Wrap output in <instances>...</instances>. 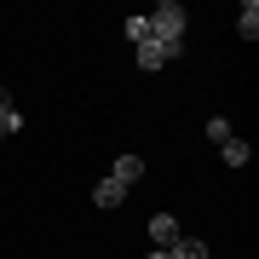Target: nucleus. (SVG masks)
<instances>
[{
	"label": "nucleus",
	"mask_w": 259,
	"mask_h": 259,
	"mask_svg": "<svg viewBox=\"0 0 259 259\" xmlns=\"http://www.w3.org/2000/svg\"><path fill=\"white\" fill-rule=\"evenodd\" d=\"M0 139H6V127H0Z\"/></svg>",
	"instance_id": "obj_12"
},
{
	"label": "nucleus",
	"mask_w": 259,
	"mask_h": 259,
	"mask_svg": "<svg viewBox=\"0 0 259 259\" xmlns=\"http://www.w3.org/2000/svg\"><path fill=\"white\" fill-rule=\"evenodd\" d=\"M179 236H185V231H179L173 213H150V242H156V248H173Z\"/></svg>",
	"instance_id": "obj_3"
},
{
	"label": "nucleus",
	"mask_w": 259,
	"mask_h": 259,
	"mask_svg": "<svg viewBox=\"0 0 259 259\" xmlns=\"http://www.w3.org/2000/svg\"><path fill=\"white\" fill-rule=\"evenodd\" d=\"M236 35H242V40L259 35V0H242V12H236Z\"/></svg>",
	"instance_id": "obj_7"
},
{
	"label": "nucleus",
	"mask_w": 259,
	"mask_h": 259,
	"mask_svg": "<svg viewBox=\"0 0 259 259\" xmlns=\"http://www.w3.org/2000/svg\"><path fill=\"white\" fill-rule=\"evenodd\" d=\"M110 179H115V185H127V190H133V185L144 179V156H115V161H110Z\"/></svg>",
	"instance_id": "obj_4"
},
{
	"label": "nucleus",
	"mask_w": 259,
	"mask_h": 259,
	"mask_svg": "<svg viewBox=\"0 0 259 259\" xmlns=\"http://www.w3.org/2000/svg\"><path fill=\"white\" fill-rule=\"evenodd\" d=\"M219 156H225V167H248V161H253V144H248V139H236V133H231V139L219 144Z\"/></svg>",
	"instance_id": "obj_6"
},
{
	"label": "nucleus",
	"mask_w": 259,
	"mask_h": 259,
	"mask_svg": "<svg viewBox=\"0 0 259 259\" xmlns=\"http://www.w3.org/2000/svg\"><path fill=\"white\" fill-rule=\"evenodd\" d=\"M93 202H98V207H121V202H127V185H115V179L104 173L98 185H93Z\"/></svg>",
	"instance_id": "obj_5"
},
{
	"label": "nucleus",
	"mask_w": 259,
	"mask_h": 259,
	"mask_svg": "<svg viewBox=\"0 0 259 259\" xmlns=\"http://www.w3.org/2000/svg\"><path fill=\"white\" fill-rule=\"evenodd\" d=\"M6 115H12V93L0 87V121H6Z\"/></svg>",
	"instance_id": "obj_10"
},
{
	"label": "nucleus",
	"mask_w": 259,
	"mask_h": 259,
	"mask_svg": "<svg viewBox=\"0 0 259 259\" xmlns=\"http://www.w3.org/2000/svg\"><path fill=\"white\" fill-rule=\"evenodd\" d=\"M144 259H173V253H167V248H150V253H144Z\"/></svg>",
	"instance_id": "obj_11"
},
{
	"label": "nucleus",
	"mask_w": 259,
	"mask_h": 259,
	"mask_svg": "<svg viewBox=\"0 0 259 259\" xmlns=\"http://www.w3.org/2000/svg\"><path fill=\"white\" fill-rule=\"evenodd\" d=\"M185 23H190V12L179 6V0H161V6L150 12V40H161V47L185 52Z\"/></svg>",
	"instance_id": "obj_1"
},
{
	"label": "nucleus",
	"mask_w": 259,
	"mask_h": 259,
	"mask_svg": "<svg viewBox=\"0 0 259 259\" xmlns=\"http://www.w3.org/2000/svg\"><path fill=\"white\" fill-rule=\"evenodd\" d=\"M133 52H139V69H150V75H156V69H167V64L179 58L173 47H161V40H139Z\"/></svg>",
	"instance_id": "obj_2"
},
{
	"label": "nucleus",
	"mask_w": 259,
	"mask_h": 259,
	"mask_svg": "<svg viewBox=\"0 0 259 259\" xmlns=\"http://www.w3.org/2000/svg\"><path fill=\"white\" fill-rule=\"evenodd\" d=\"M127 40H133V47L150 40V18H127Z\"/></svg>",
	"instance_id": "obj_9"
},
{
	"label": "nucleus",
	"mask_w": 259,
	"mask_h": 259,
	"mask_svg": "<svg viewBox=\"0 0 259 259\" xmlns=\"http://www.w3.org/2000/svg\"><path fill=\"white\" fill-rule=\"evenodd\" d=\"M225 139H231V121L213 115V121H207V144H225Z\"/></svg>",
	"instance_id": "obj_8"
}]
</instances>
